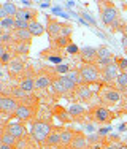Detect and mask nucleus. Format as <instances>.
Returning <instances> with one entry per match:
<instances>
[{"mask_svg": "<svg viewBox=\"0 0 127 149\" xmlns=\"http://www.w3.org/2000/svg\"><path fill=\"white\" fill-rule=\"evenodd\" d=\"M51 133H52L51 132V125L46 124V122H35L33 125H32V136H33L38 143L46 141Z\"/></svg>", "mask_w": 127, "mask_h": 149, "instance_id": "nucleus-1", "label": "nucleus"}, {"mask_svg": "<svg viewBox=\"0 0 127 149\" xmlns=\"http://www.w3.org/2000/svg\"><path fill=\"white\" fill-rule=\"evenodd\" d=\"M80 74H81V79H83L84 84L95 83L98 79V68L94 63H84L80 68Z\"/></svg>", "mask_w": 127, "mask_h": 149, "instance_id": "nucleus-2", "label": "nucleus"}, {"mask_svg": "<svg viewBox=\"0 0 127 149\" xmlns=\"http://www.w3.org/2000/svg\"><path fill=\"white\" fill-rule=\"evenodd\" d=\"M19 108V103H17L16 98L13 97H0V109L3 113H16V109Z\"/></svg>", "mask_w": 127, "mask_h": 149, "instance_id": "nucleus-3", "label": "nucleus"}, {"mask_svg": "<svg viewBox=\"0 0 127 149\" xmlns=\"http://www.w3.org/2000/svg\"><path fill=\"white\" fill-rule=\"evenodd\" d=\"M5 132L11 133L15 138H17V140H21V138L26 136V129H24L19 122H10L8 125L5 127Z\"/></svg>", "mask_w": 127, "mask_h": 149, "instance_id": "nucleus-4", "label": "nucleus"}, {"mask_svg": "<svg viewBox=\"0 0 127 149\" xmlns=\"http://www.w3.org/2000/svg\"><path fill=\"white\" fill-rule=\"evenodd\" d=\"M102 73H103V78L107 81H113V79H118L119 76V67L118 63H110V65L103 67V70H102Z\"/></svg>", "mask_w": 127, "mask_h": 149, "instance_id": "nucleus-5", "label": "nucleus"}, {"mask_svg": "<svg viewBox=\"0 0 127 149\" xmlns=\"http://www.w3.org/2000/svg\"><path fill=\"white\" fill-rule=\"evenodd\" d=\"M116 16H118V11H116V8L113 5H108L103 8V11H102V21H103V24H111L114 22Z\"/></svg>", "mask_w": 127, "mask_h": 149, "instance_id": "nucleus-6", "label": "nucleus"}, {"mask_svg": "<svg viewBox=\"0 0 127 149\" xmlns=\"http://www.w3.org/2000/svg\"><path fill=\"white\" fill-rule=\"evenodd\" d=\"M94 116L98 122H107V120H110V118H111V113H110V109L105 108V106H97L95 111H94Z\"/></svg>", "mask_w": 127, "mask_h": 149, "instance_id": "nucleus-7", "label": "nucleus"}, {"mask_svg": "<svg viewBox=\"0 0 127 149\" xmlns=\"http://www.w3.org/2000/svg\"><path fill=\"white\" fill-rule=\"evenodd\" d=\"M16 118L17 119H21V120H27V119H30V116H32V109L29 108L27 105H19V108L16 109Z\"/></svg>", "mask_w": 127, "mask_h": 149, "instance_id": "nucleus-8", "label": "nucleus"}, {"mask_svg": "<svg viewBox=\"0 0 127 149\" xmlns=\"http://www.w3.org/2000/svg\"><path fill=\"white\" fill-rule=\"evenodd\" d=\"M80 54L83 57V60H92L97 57V49L92 48V46H86V48H81Z\"/></svg>", "mask_w": 127, "mask_h": 149, "instance_id": "nucleus-9", "label": "nucleus"}, {"mask_svg": "<svg viewBox=\"0 0 127 149\" xmlns=\"http://www.w3.org/2000/svg\"><path fill=\"white\" fill-rule=\"evenodd\" d=\"M13 37H15L16 40H19L21 43H29L30 38H32V33H30L29 29H26V30H15V35H13Z\"/></svg>", "mask_w": 127, "mask_h": 149, "instance_id": "nucleus-10", "label": "nucleus"}, {"mask_svg": "<svg viewBox=\"0 0 127 149\" xmlns=\"http://www.w3.org/2000/svg\"><path fill=\"white\" fill-rule=\"evenodd\" d=\"M29 30H30L32 37H40V35H43V33H45V27L41 26L40 22H37V21H30Z\"/></svg>", "mask_w": 127, "mask_h": 149, "instance_id": "nucleus-11", "label": "nucleus"}, {"mask_svg": "<svg viewBox=\"0 0 127 149\" xmlns=\"http://www.w3.org/2000/svg\"><path fill=\"white\" fill-rule=\"evenodd\" d=\"M49 86H52V81L49 79L48 76H38L37 79H35V87L37 89H46V87H49Z\"/></svg>", "mask_w": 127, "mask_h": 149, "instance_id": "nucleus-12", "label": "nucleus"}, {"mask_svg": "<svg viewBox=\"0 0 127 149\" xmlns=\"http://www.w3.org/2000/svg\"><path fill=\"white\" fill-rule=\"evenodd\" d=\"M0 141H2V144H6V146L15 148L16 143H17V138H15L11 133H8V132H3V133H2V138H0Z\"/></svg>", "mask_w": 127, "mask_h": 149, "instance_id": "nucleus-13", "label": "nucleus"}, {"mask_svg": "<svg viewBox=\"0 0 127 149\" xmlns=\"http://www.w3.org/2000/svg\"><path fill=\"white\" fill-rule=\"evenodd\" d=\"M103 97H105V100H107L108 103H118V102L121 100V95H119V92H118V91H113V89L105 92Z\"/></svg>", "mask_w": 127, "mask_h": 149, "instance_id": "nucleus-14", "label": "nucleus"}, {"mask_svg": "<svg viewBox=\"0 0 127 149\" xmlns=\"http://www.w3.org/2000/svg\"><path fill=\"white\" fill-rule=\"evenodd\" d=\"M48 33L51 35V37H59V35L62 33V27L59 26L57 22H54V21H51V22L48 24Z\"/></svg>", "mask_w": 127, "mask_h": 149, "instance_id": "nucleus-15", "label": "nucleus"}, {"mask_svg": "<svg viewBox=\"0 0 127 149\" xmlns=\"http://www.w3.org/2000/svg\"><path fill=\"white\" fill-rule=\"evenodd\" d=\"M2 10L6 13V16H11V17H15L16 13H17L16 5H15V3H11V2H5V3L2 5Z\"/></svg>", "mask_w": 127, "mask_h": 149, "instance_id": "nucleus-16", "label": "nucleus"}, {"mask_svg": "<svg viewBox=\"0 0 127 149\" xmlns=\"http://www.w3.org/2000/svg\"><path fill=\"white\" fill-rule=\"evenodd\" d=\"M72 148L73 149H86L87 148V140L84 136H75L72 141Z\"/></svg>", "mask_w": 127, "mask_h": 149, "instance_id": "nucleus-17", "label": "nucleus"}, {"mask_svg": "<svg viewBox=\"0 0 127 149\" xmlns=\"http://www.w3.org/2000/svg\"><path fill=\"white\" fill-rule=\"evenodd\" d=\"M57 79L61 81V84L63 86V89H65L67 92H68V91H73V89L76 87V84L73 83V81L70 79L68 76H61V78H57Z\"/></svg>", "mask_w": 127, "mask_h": 149, "instance_id": "nucleus-18", "label": "nucleus"}, {"mask_svg": "<svg viewBox=\"0 0 127 149\" xmlns=\"http://www.w3.org/2000/svg\"><path fill=\"white\" fill-rule=\"evenodd\" d=\"M19 89H22L24 92H32L35 89V81L33 79H30V78H27V79H24L22 83H21V86H19Z\"/></svg>", "mask_w": 127, "mask_h": 149, "instance_id": "nucleus-19", "label": "nucleus"}, {"mask_svg": "<svg viewBox=\"0 0 127 149\" xmlns=\"http://www.w3.org/2000/svg\"><path fill=\"white\" fill-rule=\"evenodd\" d=\"M30 17H32V15H30L29 10H17L15 19L16 21H26V22H30Z\"/></svg>", "mask_w": 127, "mask_h": 149, "instance_id": "nucleus-20", "label": "nucleus"}, {"mask_svg": "<svg viewBox=\"0 0 127 149\" xmlns=\"http://www.w3.org/2000/svg\"><path fill=\"white\" fill-rule=\"evenodd\" d=\"M84 111H86V109H84L81 105H76V103L70 105V108H68V114L70 116H83Z\"/></svg>", "mask_w": 127, "mask_h": 149, "instance_id": "nucleus-21", "label": "nucleus"}, {"mask_svg": "<svg viewBox=\"0 0 127 149\" xmlns=\"http://www.w3.org/2000/svg\"><path fill=\"white\" fill-rule=\"evenodd\" d=\"M73 132L72 130H63V132L61 133V143L63 144H72V141H73Z\"/></svg>", "mask_w": 127, "mask_h": 149, "instance_id": "nucleus-22", "label": "nucleus"}, {"mask_svg": "<svg viewBox=\"0 0 127 149\" xmlns=\"http://www.w3.org/2000/svg\"><path fill=\"white\" fill-rule=\"evenodd\" d=\"M0 26H2L3 29H13V27H16V19L11 16H8V17H5V19H2Z\"/></svg>", "mask_w": 127, "mask_h": 149, "instance_id": "nucleus-23", "label": "nucleus"}, {"mask_svg": "<svg viewBox=\"0 0 127 149\" xmlns=\"http://www.w3.org/2000/svg\"><path fill=\"white\" fill-rule=\"evenodd\" d=\"M10 70H11L13 73H21L24 70V65L21 60H11L10 62Z\"/></svg>", "mask_w": 127, "mask_h": 149, "instance_id": "nucleus-24", "label": "nucleus"}, {"mask_svg": "<svg viewBox=\"0 0 127 149\" xmlns=\"http://www.w3.org/2000/svg\"><path fill=\"white\" fill-rule=\"evenodd\" d=\"M78 94H80V98H83V100H89L91 95H92V92H91L89 87L81 86V87H80V91H78Z\"/></svg>", "mask_w": 127, "mask_h": 149, "instance_id": "nucleus-25", "label": "nucleus"}, {"mask_svg": "<svg viewBox=\"0 0 127 149\" xmlns=\"http://www.w3.org/2000/svg\"><path fill=\"white\" fill-rule=\"evenodd\" d=\"M67 76H68L75 84H81V83H83V79H81V74H80V70H73V72H68V74H67Z\"/></svg>", "mask_w": 127, "mask_h": 149, "instance_id": "nucleus-26", "label": "nucleus"}, {"mask_svg": "<svg viewBox=\"0 0 127 149\" xmlns=\"http://www.w3.org/2000/svg\"><path fill=\"white\" fill-rule=\"evenodd\" d=\"M46 143L51 144V146H56V144H59V143H61V133H54V132H52V133L48 136Z\"/></svg>", "mask_w": 127, "mask_h": 149, "instance_id": "nucleus-27", "label": "nucleus"}, {"mask_svg": "<svg viewBox=\"0 0 127 149\" xmlns=\"http://www.w3.org/2000/svg\"><path fill=\"white\" fill-rule=\"evenodd\" d=\"M97 57L98 59H108V57H111V52L108 51V48L100 46V48H97Z\"/></svg>", "mask_w": 127, "mask_h": 149, "instance_id": "nucleus-28", "label": "nucleus"}, {"mask_svg": "<svg viewBox=\"0 0 127 149\" xmlns=\"http://www.w3.org/2000/svg\"><path fill=\"white\" fill-rule=\"evenodd\" d=\"M116 83H118V86L121 87V89H126V87H127V72L119 73V76H118V79H116Z\"/></svg>", "mask_w": 127, "mask_h": 149, "instance_id": "nucleus-29", "label": "nucleus"}, {"mask_svg": "<svg viewBox=\"0 0 127 149\" xmlns=\"http://www.w3.org/2000/svg\"><path fill=\"white\" fill-rule=\"evenodd\" d=\"M52 91L56 92V94H65V89H63V86L61 84V81L59 79H56V81H52Z\"/></svg>", "mask_w": 127, "mask_h": 149, "instance_id": "nucleus-30", "label": "nucleus"}, {"mask_svg": "<svg viewBox=\"0 0 127 149\" xmlns=\"http://www.w3.org/2000/svg\"><path fill=\"white\" fill-rule=\"evenodd\" d=\"M16 52L17 54H27L29 52V43H19L16 46Z\"/></svg>", "mask_w": 127, "mask_h": 149, "instance_id": "nucleus-31", "label": "nucleus"}, {"mask_svg": "<svg viewBox=\"0 0 127 149\" xmlns=\"http://www.w3.org/2000/svg\"><path fill=\"white\" fill-rule=\"evenodd\" d=\"M29 26H30V22H26V21H16L15 29L16 30H26V29H29Z\"/></svg>", "mask_w": 127, "mask_h": 149, "instance_id": "nucleus-32", "label": "nucleus"}, {"mask_svg": "<svg viewBox=\"0 0 127 149\" xmlns=\"http://www.w3.org/2000/svg\"><path fill=\"white\" fill-rule=\"evenodd\" d=\"M67 51H68L70 54H76V52L81 51V49H80V48H78V46H76L75 43H70L68 46H67Z\"/></svg>", "mask_w": 127, "mask_h": 149, "instance_id": "nucleus-33", "label": "nucleus"}, {"mask_svg": "<svg viewBox=\"0 0 127 149\" xmlns=\"http://www.w3.org/2000/svg\"><path fill=\"white\" fill-rule=\"evenodd\" d=\"M56 70H57L59 73H68V72H70L68 65H65V63H61V65H57V67H56Z\"/></svg>", "mask_w": 127, "mask_h": 149, "instance_id": "nucleus-34", "label": "nucleus"}, {"mask_svg": "<svg viewBox=\"0 0 127 149\" xmlns=\"http://www.w3.org/2000/svg\"><path fill=\"white\" fill-rule=\"evenodd\" d=\"M57 45L59 46H68L70 43H68V38L67 37H59L57 38Z\"/></svg>", "mask_w": 127, "mask_h": 149, "instance_id": "nucleus-35", "label": "nucleus"}, {"mask_svg": "<svg viewBox=\"0 0 127 149\" xmlns=\"http://www.w3.org/2000/svg\"><path fill=\"white\" fill-rule=\"evenodd\" d=\"M11 62V56L8 54V52H2V63H8Z\"/></svg>", "mask_w": 127, "mask_h": 149, "instance_id": "nucleus-36", "label": "nucleus"}, {"mask_svg": "<svg viewBox=\"0 0 127 149\" xmlns=\"http://www.w3.org/2000/svg\"><path fill=\"white\" fill-rule=\"evenodd\" d=\"M27 146V141L26 140H24V138H21V140H17V143H16V149H24V148H26Z\"/></svg>", "mask_w": 127, "mask_h": 149, "instance_id": "nucleus-37", "label": "nucleus"}, {"mask_svg": "<svg viewBox=\"0 0 127 149\" xmlns=\"http://www.w3.org/2000/svg\"><path fill=\"white\" fill-rule=\"evenodd\" d=\"M118 67L121 70H127V59H118Z\"/></svg>", "mask_w": 127, "mask_h": 149, "instance_id": "nucleus-38", "label": "nucleus"}, {"mask_svg": "<svg viewBox=\"0 0 127 149\" xmlns=\"http://www.w3.org/2000/svg\"><path fill=\"white\" fill-rule=\"evenodd\" d=\"M98 63H100V65H103V67H107V65H110V63H113V57H108V59H98Z\"/></svg>", "mask_w": 127, "mask_h": 149, "instance_id": "nucleus-39", "label": "nucleus"}, {"mask_svg": "<svg viewBox=\"0 0 127 149\" xmlns=\"http://www.w3.org/2000/svg\"><path fill=\"white\" fill-rule=\"evenodd\" d=\"M70 33H72V27H68V26L62 27V37H67V38H68Z\"/></svg>", "mask_w": 127, "mask_h": 149, "instance_id": "nucleus-40", "label": "nucleus"}, {"mask_svg": "<svg viewBox=\"0 0 127 149\" xmlns=\"http://www.w3.org/2000/svg\"><path fill=\"white\" fill-rule=\"evenodd\" d=\"M13 38V35H10L8 32H5V33H2V43H6V41H10Z\"/></svg>", "mask_w": 127, "mask_h": 149, "instance_id": "nucleus-41", "label": "nucleus"}, {"mask_svg": "<svg viewBox=\"0 0 127 149\" xmlns=\"http://www.w3.org/2000/svg\"><path fill=\"white\" fill-rule=\"evenodd\" d=\"M49 60H51V62H54V63H57V65H61V62H62V59L57 57V56H51Z\"/></svg>", "mask_w": 127, "mask_h": 149, "instance_id": "nucleus-42", "label": "nucleus"}, {"mask_svg": "<svg viewBox=\"0 0 127 149\" xmlns=\"http://www.w3.org/2000/svg\"><path fill=\"white\" fill-rule=\"evenodd\" d=\"M83 17H84L86 21H89V24H92V26L95 24V21H94V19H92V17H91L89 15H87V13H83Z\"/></svg>", "mask_w": 127, "mask_h": 149, "instance_id": "nucleus-43", "label": "nucleus"}, {"mask_svg": "<svg viewBox=\"0 0 127 149\" xmlns=\"http://www.w3.org/2000/svg\"><path fill=\"white\" fill-rule=\"evenodd\" d=\"M95 141H98V136H95V135L89 138V143H95Z\"/></svg>", "mask_w": 127, "mask_h": 149, "instance_id": "nucleus-44", "label": "nucleus"}, {"mask_svg": "<svg viewBox=\"0 0 127 149\" xmlns=\"http://www.w3.org/2000/svg\"><path fill=\"white\" fill-rule=\"evenodd\" d=\"M122 46L127 49V35H124V38H122Z\"/></svg>", "mask_w": 127, "mask_h": 149, "instance_id": "nucleus-45", "label": "nucleus"}, {"mask_svg": "<svg viewBox=\"0 0 127 149\" xmlns=\"http://www.w3.org/2000/svg\"><path fill=\"white\" fill-rule=\"evenodd\" d=\"M0 149H16V148H11V146H6V144H0Z\"/></svg>", "mask_w": 127, "mask_h": 149, "instance_id": "nucleus-46", "label": "nucleus"}, {"mask_svg": "<svg viewBox=\"0 0 127 149\" xmlns=\"http://www.w3.org/2000/svg\"><path fill=\"white\" fill-rule=\"evenodd\" d=\"M22 3H24V6H30L32 5V2H29V0H24Z\"/></svg>", "mask_w": 127, "mask_h": 149, "instance_id": "nucleus-47", "label": "nucleus"}, {"mask_svg": "<svg viewBox=\"0 0 127 149\" xmlns=\"http://www.w3.org/2000/svg\"><path fill=\"white\" fill-rule=\"evenodd\" d=\"M108 130H110V129H102V130H100V135H105V133L108 132Z\"/></svg>", "mask_w": 127, "mask_h": 149, "instance_id": "nucleus-48", "label": "nucleus"}, {"mask_svg": "<svg viewBox=\"0 0 127 149\" xmlns=\"http://www.w3.org/2000/svg\"><path fill=\"white\" fill-rule=\"evenodd\" d=\"M67 6H70V8H72V6H75V2H68V3H67Z\"/></svg>", "mask_w": 127, "mask_h": 149, "instance_id": "nucleus-49", "label": "nucleus"}, {"mask_svg": "<svg viewBox=\"0 0 127 149\" xmlns=\"http://www.w3.org/2000/svg\"><path fill=\"white\" fill-rule=\"evenodd\" d=\"M118 149H127V144H121V146H118Z\"/></svg>", "mask_w": 127, "mask_h": 149, "instance_id": "nucleus-50", "label": "nucleus"}, {"mask_svg": "<svg viewBox=\"0 0 127 149\" xmlns=\"http://www.w3.org/2000/svg\"><path fill=\"white\" fill-rule=\"evenodd\" d=\"M103 149H118V148H114V146H107V148H103Z\"/></svg>", "mask_w": 127, "mask_h": 149, "instance_id": "nucleus-51", "label": "nucleus"}, {"mask_svg": "<svg viewBox=\"0 0 127 149\" xmlns=\"http://www.w3.org/2000/svg\"><path fill=\"white\" fill-rule=\"evenodd\" d=\"M124 92H126V94H127V87H126V89H124Z\"/></svg>", "mask_w": 127, "mask_h": 149, "instance_id": "nucleus-52", "label": "nucleus"}]
</instances>
